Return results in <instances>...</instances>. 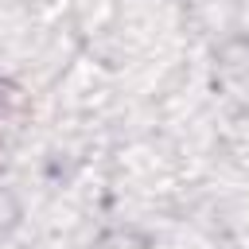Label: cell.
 Returning a JSON list of instances; mask_svg holds the SVG:
<instances>
[{"instance_id":"cell-1","label":"cell","mask_w":249,"mask_h":249,"mask_svg":"<svg viewBox=\"0 0 249 249\" xmlns=\"http://www.w3.org/2000/svg\"><path fill=\"white\" fill-rule=\"evenodd\" d=\"M23 109H27L23 93H19L12 82H0V136H4L8 128H16V124H19Z\"/></svg>"}]
</instances>
